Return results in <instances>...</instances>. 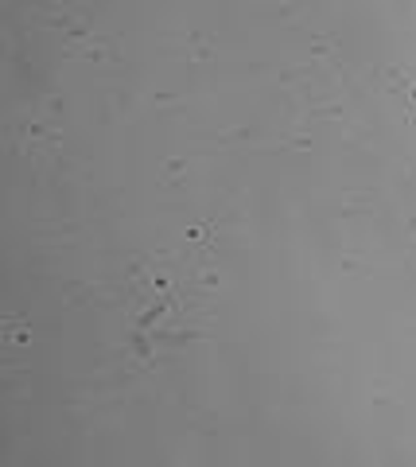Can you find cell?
I'll return each instance as SVG.
<instances>
[]
</instances>
